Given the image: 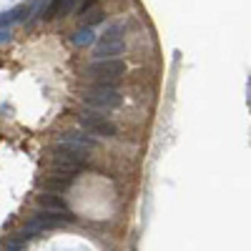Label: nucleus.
Wrapping results in <instances>:
<instances>
[{
    "mask_svg": "<svg viewBox=\"0 0 251 251\" xmlns=\"http://www.w3.org/2000/svg\"><path fill=\"white\" fill-rule=\"evenodd\" d=\"M78 121H80L83 128H86V133H91V136H113L116 133V126L106 116H100V113L86 111V113L78 116Z\"/></svg>",
    "mask_w": 251,
    "mask_h": 251,
    "instance_id": "nucleus-4",
    "label": "nucleus"
},
{
    "mask_svg": "<svg viewBox=\"0 0 251 251\" xmlns=\"http://www.w3.org/2000/svg\"><path fill=\"white\" fill-rule=\"evenodd\" d=\"M71 183H73V178H68V176H55V174L43 181V186L48 188L50 194H63L66 188H71Z\"/></svg>",
    "mask_w": 251,
    "mask_h": 251,
    "instance_id": "nucleus-6",
    "label": "nucleus"
},
{
    "mask_svg": "<svg viewBox=\"0 0 251 251\" xmlns=\"http://www.w3.org/2000/svg\"><path fill=\"white\" fill-rule=\"evenodd\" d=\"M38 201H40V206H43L46 211H60V214H68L66 201H63L60 196H55V194H43Z\"/></svg>",
    "mask_w": 251,
    "mask_h": 251,
    "instance_id": "nucleus-5",
    "label": "nucleus"
},
{
    "mask_svg": "<svg viewBox=\"0 0 251 251\" xmlns=\"http://www.w3.org/2000/svg\"><path fill=\"white\" fill-rule=\"evenodd\" d=\"M123 33H126V25H123V23L108 25L106 35L98 40L93 55H96L98 60H113V55H121L123 48H126V46H123Z\"/></svg>",
    "mask_w": 251,
    "mask_h": 251,
    "instance_id": "nucleus-2",
    "label": "nucleus"
},
{
    "mask_svg": "<svg viewBox=\"0 0 251 251\" xmlns=\"http://www.w3.org/2000/svg\"><path fill=\"white\" fill-rule=\"evenodd\" d=\"M83 18H86V15H83ZM100 20H103V10H93V13H88V20H83V23H86L88 28H93L96 23H100Z\"/></svg>",
    "mask_w": 251,
    "mask_h": 251,
    "instance_id": "nucleus-9",
    "label": "nucleus"
},
{
    "mask_svg": "<svg viewBox=\"0 0 251 251\" xmlns=\"http://www.w3.org/2000/svg\"><path fill=\"white\" fill-rule=\"evenodd\" d=\"M83 100L88 103L91 108H98V111H113L121 106V93L116 86H106V83H93V86L86 91Z\"/></svg>",
    "mask_w": 251,
    "mask_h": 251,
    "instance_id": "nucleus-1",
    "label": "nucleus"
},
{
    "mask_svg": "<svg viewBox=\"0 0 251 251\" xmlns=\"http://www.w3.org/2000/svg\"><path fill=\"white\" fill-rule=\"evenodd\" d=\"M75 3H78V0H66V5H63V13H60V15H68V13H73Z\"/></svg>",
    "mask_w": 251,
    "mask_h": 251,
    "instance_id": "nucleus-11",
    "label": "nucleus"
},
{
    "mask_svg": "<svg viewBox=\"0 0 251 251\" xmlns=\"http://www.w3.org/2000/svg\"><path fill=\"white\" fill-rule=\"evenodd\" d=\"M73 46H78V48H83V46H91L93 43V28H88V25H83V28H78L75 33H73Z\"/></svg>",
    "mask_w": 251,
    "mask_h": 251,
    "instance_id": "nucleus-7",
    "label": "nucleus"
},
{
    "mask_svg": "<svg viewBox=\"0 0 251 251\" xmlns=\"http://www.w3.org/2000/svg\"><path fill=\"white\" fill-rule=\"evenodd\" d=\"M96 3H98V0H83V5L78 8V13H80V15H88V13H91V8H93Z\"/></svg>",
    "mask_w": 251,
    "mask_h": 251,
    "instance_id": "nucleus-10",
    "label": "nucleus"
},
{
    "mask_svg": "<svg viewBox=\"0 0 251 251\" xmlns=\"http://www.w3.org/2000/svg\"><path fill=\"white\" fill-rule=\"evenodd\" d=\"M63 5H66V0H50V5L46 10V18H55L63 13Z\"/></svg>",
    "mask_w": 251,
    "mask_h": 251,
    "instance_id": "nucleus-8",
    "label": "nucleus"
},
{
    "mask_svg": "<svg viewBox=\"0 0 251 251\" xmlns=\"http://www.w3.org/2000/svg\"><path fill=\"white\" fill-rule=\"evenodd\" d=\"M86 73L96 80V83H106V86H113V83L126 73V66L121 60H93L86 68Z\"/></svg>",
    "mask_w": 251,
    "mask_h": 251,
    "instance_id": "nucleus-3",
    "label": "nucleus"
}]
</instances>
